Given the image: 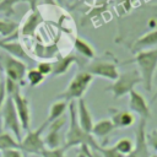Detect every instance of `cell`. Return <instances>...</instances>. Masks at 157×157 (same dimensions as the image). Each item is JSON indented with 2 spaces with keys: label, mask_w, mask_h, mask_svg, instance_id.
<instances>
[{
  "label": "cell",
  "mask_w": 157,
  "mask_h": 157,
  "mask_svg": "<svg viewBox=\"0 0 157 157\" xmlns=\"http://www.w3.org/2000/svg\"><path fill=\"white\" fill-rule=\"evenodd\" d=\"M67 112H69L67 131H66L65 141H64V145H63L64 150L67 151L69 148L87 146L91 150L96 151L99 144L96 141V139L90 132L85 131L78 125V121H77V118H76V104L74 102H69Z\"/></svg>",
  "instance_id": "1"
},
{
  "label": "cell",
  "mask_w": 157,
  "mask_h": 157,
  "mask_svg": "<svg viewBox=\"0 0 157 157\" xmlns=\"http://www.w3.org/2000/svg\"><path fill=\"white\" fill-rule=\"evenodd\" d=\"M136 63L137 70L141 75L142 83L146 88V91L151 92L152 90V82L155 72L157 71V48L142 50L135 54V58L130 60L129 63Z\"/></svg>",
  "instance_id": "2"
},
{
  "label": "cell",
  "mask_w": 157,
  "mask_h": 157,
  "mask_svg": "<svg viewBox=\"0 0 157 157\" xmlns=\"http://www.w3.org/2000/svg\"><path fill=\"white\" fill-rule=\"evenodd\" d=\"M93 81V76L91 74H88L85 70L78 71L69 82L67 87L65 88V91H63L58 98L65 101V102H74L75 99H80L83 98L86 91L88 90L90 85Z\"/></svg>",
  "instance_id": "3"
},
{
  "label": "cell",
  "mask_w": 157,
  "mask_h": 157,
  "mask_svg": "<svg viewBox=\"0 0 157 157\" xmlns=\"http://www.w3.org/2000/svg\"><path fill=\"white\" fill-rule=\"evenodd\" d=\"M139 83H142L141 75L137 69H132V70L125 71L123 74H119L118 78L112 85H109L105 88V91L112 92L113 97L115 99H118L120 97L129 94L132 90H135V86Z\"/></svg>",
  "instance_id": "4"
},
{
  "label": "cell",
  "mask_w": 157,
  "mask_h": 157,
  "mask_svg": "<svg viewBox=\"0 0 157 157\" xmlns=\"http://www.w3.org/2000/svg\"><path fill=\"white\" fill-rule=\"evenodd\" d=\"M48 123L44 120L37 129L34 130H28L25 137L21 139L18 142V148L22 153L25 155H40V152L45 148L44 146V139H43V132L47 130Z\"/></svg>",
  "instance_id": "5"
},
{
  "label": "cell",
  "mask_w": 157,
  "mask_h": 157,
  "mask_svg": "<svg viewBox=\"0 0 157 157\" xmlns=\"http://www.w3.org/2000/svg\"><path fill=\"white\" fill-rule=\"evenodd\" d=\"M0 69L5 74V78H10L18 83L20 86L23 85L26 72H27V65L25 61L13 58L6 53L0 54Z\"/></svg>",
  "instance_id": "6"
},
{
  "label": "cell",
  "mask_w": 157,
  "mask_h": 157,
  "mask_svg": "<svg viewBox=\"0 0 157 157\" xmlns=\"http://www.w3.org/2000/svg\"><path fill=\"white\" fill-rule=\"evenodd\" d=\"M1 123H2V128L10 132L11 135H13V137L20 142L22 139V128H21V123L18 120L16 109H15V104L11 97H6L1 109Z\"/></svg>",
  "instance_id": "7"
},
{
  "label": "cell",
  "mask_w": 157,
  "mask_h": 157,
  "mask_svg": "<svg viewBox=\"0 0 157 157\" xmlns=\"http://www.w3.org/2000/svg\"><path fill=\"white\" fill-rule=\"evenodd\" d=\"M85 71L91 74L93 77L99 76L103 78H107L109 81H115L119 76V71L117 65L110 61V60H104V59H93L91 63H87L86 66L83 67Z\"/></svg>",
  "instance_id": "8"
},
{
  "label": "cell",
  "mask_w": 157,
  "mask_h": 157,
  "mask_svg": "<svg viewBox=\"0 0 157 157\" xmlns=\"http://www.w3.org/2000/svg\"><path fill=\"white\" fill-rule=\"evenodd\" d=\"M146 123L147 120L140 119L135 130V140L132 151L125 157H151L150 148L146 144Z\"/></svg>",
  "instance_id": "9"
},
{
  "label": "cell",
  "mask_w": 157,
  "mask_h": 157,
  "mask_svg": "<svg viewBox=\"0 0 157 157\" xmlns=\"http://www.w3.org/2000/svg\"><path fill=\"white\" fill-rule=\"evenodd\" d=\"M52 64H53L52 75L59 76V75L66 74L72 64H77L78 66L85 67L86 64H87V60L85 58L80 56L78 54H76L75 52H71V53H69L66 55H58L55 61H53Z\"/></svg>",
  "instance_id": "10"
},
{
  "label": "cell",
  "mask_w": 157,
  "mask_h": 157,
  "mask_svg": "<svg viewBox=\"0 0 157 157\" xmlns=\"http://www.w3.org/2000/svg\"><path fill=\"white\" fill-rule=\"evenodd\" d=\"M13 104H15V109L18 117V120L21 123V128L22 130L28 131L29 126H31V108H29V102L27 99L26 96H23L21 93V90L15 92L11 96Z\"/></svg>",
  "instance_id": "11"
},
{
  "label": "cell",
  "mask_w": 157,
  "mask_h": 157,
  "mask_svg": "<svg viewBox=\"0 0 157 157\" xmlns=\"http://www.w3.org/2000/svg\"><path fill=\"white\" fill-rule=\"evenodd\" d=\"M66 124V118L61 117L56 120H54L53 123H50L47 128V135L44 137V146L45 148L49 150H54V148H59L63 147L61 146V129L64 128V125Z\"/></svg>",
  "instance_id": "12"
},
{
  "label": "cell",
  "mask_w": 157,
  "mask_h": 157,
  "mask_svg": "<svg viewBox=\"0 0 157 157\" xmlns=\"http://www.w3.org/2000/svg\"><path fill=\"white\" fill-rule=\"evenodd\" d=\"M129 109L131 113L137 114L140 119L148 120L151 118V110L148 103L146 102L145 97L136 90H132L129 93Z\"/></svg>",
  "instance_id": "13"
},
{
  "label": "cell",
  "mask_w": 157,
  "mask_h": 157,
  "mask_svg": "<svg viewBox=\"0 0 157 157\" xmlns=\"http://www.w3.org/2000/svg\"><path fill=\"white\" fill-rule=\"evenodd\" d=\"M17 36V34H15ZM13 36V37H15ZM13 37H10V38H4L2 40H0V49H2L6 54L13 56V58H17L22 61L27 60V61H31L32 58L27 54L25 47L20 43V42H16V40H11V38Z\"/></svg>",
  "instance_id": "14"
},
{
  "label": "cell",
  "mask_w": 157,
  "mask_h": 157,
  "mask_svg": "<svg viewBox=\"0 0 157 157\" xmlns=\"http://www.w3.org/2000/svg\"><path fill=\"white\" fill-rule=\"evenodd\" d=\"M43 23V16L40 13V11L37 9L34 11H29V13L26 16L22 27L18 28L20 33L23 37H33L36 31L38 29V27Z\"/></svg>",
  "instance_id": "15"
},
{
  "label": "cell",
  "mask_w": 157,
  "mask_h": 157,
  "mask_svg": "<svg viewBox=\"0 0 157 157\" xmlns=\"http://www.w3.org/2000/svg\"><path fill=\"white\" fill-rule=\"evenodd\" d=\"M110 121L115 129H126L135 123V117L130 110H121L118 108H109Z\"/></svg>",
  "instance_id": "16"
},
{
  "label": "cell",
  "mask_w": 157,
  "mask_h": 157,
  "mask_svg": "<svg viewBox=\"0 0 157 157\" xmlns=\"http://www.w3.org/2000/svg\"><path fill=\"white\" fill-rule=\"evenodd\" d=\"M76 118L78 121V125L87 132L91 134L92 126H93V117L87 107V103L85 101V98H80L77 99L76 103Z\"/></svg>",
  "instance_id": "17"
},
{
  "label": "cell",
  "mask_w": 157,
  "mask_h": 157,
  "mask_svg": "<svg viewBox=\"0 0 157 157\" xmlns=\"http://www.w3.org/2000/svg\"><path fill=\"white\" fill-rule=\"evenodd\" d=\"M153 48H157V28H155L153 31H150L146 34L139 37L135 40V43L132 44V52L135 54L139 52L153 49Z\"/></svg>",
  "instance_id": "18"
},
{
  "label": "cell",
  "mask_w": 157,
  "mask_h": 157,
  "mask_svg": "<svg viewBox=\"0 0 157 157\" xmlns=\"http://www.w3.org/2000/svg\"><path fill=\"white\" fill-rule=\"evenodd\" d=\"M74 49H75L76 54H78L80 56L85 58L86 60H90V59L93 60L94 56H96L94 48L87 40H85L81 37H75V39H74Z\"/></svg>",
  "instance_id": "19"
},
{
  "label": "cell",
  "mask_w": 157,
  "mask_h": 157,
  "mask_svg": "<svg viewBox=\"0 0 157 157\" xmlns=\"http://www.w3.org/2000/svg\"><path fill=\"white\" fill-rule=\"evenodd\" d=\"M114 129L115 128H114L113 123L110 121V119H101L93 124L92 130H91V135L96 136V137L105 139L114 131Z\"/></svg>",
  "instance_id": "20"
},
{
  "label": "cell",
  "mask_w": 157,
  "mask_h": 157,
  "mask_svg": "<svg viewBox=\"0 0 157 157\" xmlns=\"http://www.w3.org/2000/svg\"><path fill=\"white\" fill-rule=\"evenodd\" d=\"M38 1L39 0H2L0 2V12L4 13L5 16H11L15 13V5L20 2H27L29 6V11H34L38 9Z\"/></svg>",
  "instance_id": "21"
},
{
  "label": "cell",
  "mask_w": 157,
  "mask_h": 157,
  "mask_svg": "<svg viewBox=\"0 0 157 157\" xmlns=\"http://www.w3.org/2000/svg\"><path fill=\"white\" fill-rule=\"evenodd\" d=\"M67 107H69V103L63 101V99H59L56 102H54L50 108H49V114H48V118L45 119V121L48 123V125L50 123H53L54 120L64 117V114L66 113L67 110Z\"/></svg>",
  "instance_id": "22"
},
{
  "label": "cell",
  "mask_w": 157,
  "mask_h": 157,
  "mask_svg": "<svg viewBox=\"0 0 157 157\" xmlns=\"http://www.w3.org/2000/svg\"><path fill=\"white\" fill-rule=\"evenodd\" d=\"M18 33V23L11 20H2L0 18V36L4 38L13 37Z\"/></svg>",
  "instance_id": "23"
},
{
  "label": "cell",
  "mask_w": 157,
  "mask_h": 157,
  "mask_svg": "<svg viewBox=\"0 0 157 157\" xmlns=\"http://www.w3.org/2000/svg\"><path fill=\"white\" fill-rule=\"evenodd\" d=\"M10 148H18V141L7 131L0 132V152Z\"/></svg>",
  "instance_id": "24"
},
{
  "label": "cell",
  "mask_w": 157,
  "mask_h": 157,
  "mask_svg": "<svg viewBox=\"0 0 157 157\" xmlns=\"http://www.w3.org/2000/svg\"><path fill=\"white\" fill-rule=\"evenodd\" d=\"M114 147L123 156H128L134 148V141L131 139H129V137H123V139H119L115 142Z\"/></svg>",
  "instance_id": "25"
},
{
  "label": "cell",
  "mask_w": 157,
  "mask_h": 157,
  "mask_svg": "<svg viewBox=\"0 0 157 157\" xmlns=\"http://www.w3.org/2000/svg\"><path fill=\"white\" fill-rule=\"evenodd\" d=\"M26 80L28 81L29 86L36 87V86H39V85L45 80V77L34 67V69L27 70V72H26Z\"/></svg>",
  "instance_id": "26"
},
{
  "label": "cell",
  "mask_w": 157,
  "mask_h": 157,
  "mask_svg": "<svg viewBox=\"0 0 157 157\" xmlns=\"http://www.w3.org/2000/svg\"><path fill=\"white\" fill-rule=\"evenodd\" d=\"M101 157H125L121 153H119L114 146H101L98 145L97 150H96Z\"/></svg>",
  "instance_id": "27"
},
{
  "label": "cell",
  "mask_w": 157,
  "mask_h": 157,
  "mask_svg": "<svg viewBox=\"0 0 157 157\" xmlns=\"http://www.w3.org/2000/svg\"><path fill=\"white\" fill-rule=\"evenodd\" d=\"M65 150L64 147H59V148H54V150H49V148H44L40 152V157H65Z\"/></svg>",
  "instance_id": "28"
},
{
  "label": "cell",
  "mask_w": 157,
  "mask_h": 157,
  "mask_svg": "<svg viewBox=\"0 0 157 157\" xmlns=\"http://www.w3.org/2000/svg\"><path fill=\"white\" fill-rule=\"evenodd\" d=\"M44 77H47L48 75H52V71H53V64L52 61H39L37 64V67H36Z\"/></svg>",
  "instance_id": "29"
},
{
  "label": "cell",
  "mask_w": 157,
  "mask_h": 157,
  "mask_svg": "<svg viewBox=\"0 0 157 157\" xmlns=\"http://www.w3.org/2000/svg\"><path fill=\"white\" fill-rule=\"evenodd\" d=\"M146 144L148 148H152L155 152H157V129L146 132Z\"/></svg>",
  "instance_id": "30"
},
{
  "label": "cell",
  "mask_w": 157,
  "mask_h": 157,
  "mask_svg": "<svg viewBox=\"0 0 157 157\" xmlns=\"http://www.w3.org/2000/svg\"><path fill=\"white\" fill-rule=\"evenodd\" d=\"M4 81H5V91H6V96H9V97H11L15 92H17V91H20L21 88V86L18 85V83H16L15 81H12V80H10V78H4Z\"/></svg>",
  "instance_id": "31"
},
{
  "label": "cell",
  "mask_w": 157,
  "mask_h": 157,
  "mask_svg": "<svg viewBox=\"0 0 157 157\" xmlns=\"http://www.w3.org/2000/svg\"><path fill=\"white\" fill-rule=\"evenodd\" d=\"M0 157H23V153L20 148H10L0 152Z\"/></svg>",
  "instance_id": "32"
},
{
  "label": "cell",
  "mask_w": 157,
  "mask_h": 157,
  "mask_svg": "<svg viewBox=\"0 0 157 157\" xmlns=\"http://www.w3.org/2000/svg\"><path fill=\"white\" fill-rule=\"evenodd\" d=\"M80 148H81V151H80V153H78L80 157H101L97 151H93V150H91V148L87 147V146H82V147H80Z\"/></svg>",
  "instance_id": "33"
},
{
  "label": "cell",
  "mask_w": 157,
  "mask_h": 157,
  "mask_svg": "<svg viewBox=\"0 0 157 157\" xmlns=\"http://www.w3.org/2000/svg\"><path fill=\"white\" fill-rule=\"evenodd\" d=\"M6 97L7 96H6V91H5V81H4V78H1L0 80V109H1Z\"/></svg>",
  "instance_id": "34"
},
{
  "label": "cell",
  "mask_w": 157,
  "mask_h": 157,
  "mask_svg": "<svg viewBox=\"0 0 157 157\" xmlns=\"http://www.w3.org/2000/svg\"><path fill=\"white\" fill-rule=\"evenodd\" d=\"M148 26H150V27H155V28H157V20H156V21H153V20L150 21V22H148Z\"/></svg>",
  "instance_id": "35"
},
{
  "label": "cell",
  "mask_w": 157,
  "mask_h": 157,
  "mask_svg": "<svg viewBox=\"0 0 157 157\" xmlns=\"http://www.w3.org/2000/svg\"><path fill=\"white\" fill-rule=\"evenodd\" d=\"M56 2H58L59 5H61V6H64L65 2H66V0H56Z\"/></svg>",
  "instance_id": "36"
},
{
  "label": "cell",
  "mask_w": 157,
  "mask_h": 157,
  "mask_svg": "<svg viewBox=\"0 0 157 157\" xmlns=\"http://www.w3.org/2000/svg\"><path fill=\"white\" fill-rule=\"evenodd\" d=\"M156 99H157V90H156V92H155V94H153V97H152V99H151V102L153 103V102H155Z\"/></svg>",
  "instance_id": "37"
},
{
  "label": "cell",
  "mask_w": 157,
  "mask_h": 157,
  "mask_svg": "<svg viewBox=\"0 0 157 157\" xmlns=\"http://www.w3.org/2000/svg\"><path fill=\"white\" fill-rule=\"evenodd\" d=\"M151 157H157V155L155 153V155H151Z\"/></svg>",
  "instance_id": "38"
},
{
  "label": "cell",
  "mask_w": 157,
  "mask_h": 157,
  "mask_svg": "<svg viewBox=\"0 0 157 157\" xmlns=\"http://www.w3.org/2000/svg\"><path fill=\"white\" fill-rule=\"evenodd\" d=\"M153 9H156V10H157V5H156V6H153Z\"/></svg>",
  "instance_id": "39"
},
{
  "label": "cell",
  "mask_w": 157,
  "mask_h": 157,
  "mask_svg": "<svg viewBox=\"0 0 157 157\" xmlns=\"http://www.w3.org/2000/svg\"><path fill=\"white\" fill-rule=\"evenodd\" d=\"M1 1H2V0H0V2H1Z\"/></svg>",
  "instance_id": "40"
}]
</instances>
